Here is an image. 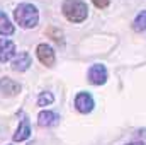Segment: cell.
Returning a JSON list of instances; mask_svg holds the SVG:
<instances>
[{"label":"cell","instance_id":"cell-7","mask_svg":"<svg viewBox=\"0 0 146 145\" xmlns=\"http://www.w3.org/2000/svg\"><path fill=\"white\" fill-rule=\"evenodd\" d=\"M33 65V58L27 51H21L14 56V60L10 62V67L14 72H26L29 70V67Z\"/></svg>","mask_w":146,"mask_h":145},{"label":"cell","instance_id":"cell-8","mask_svg":"<svg viewBox=\"0 0 146 145\" xmlns=\"http://www.w3.org/2000/svg\"><path fill=\"white\" fill-rule=\"evenodd\" d=\"M0 92L5 96H17L21 92V84L10 77H2L0 79Z\"/></svg>","mask_w":146,"mask_h":145},{"label":"cell","instance_id":"cell-1","mask_svg":"<svg viewBox=\"0 0 146 145\" xmlns=\"http://www.w3.org/2000/svg\"><path fill=\"white\" fill-rule=\"evenodd\" d=\"M14 19L22 29H33L39 22V10L33 3H19L14 10Z\"/></svg>","mask_w":146,"mask_h":145},{"label":"cell","instance_id":"cell-12","mask_svg":"<svg viewBox=\"0 0 146 145\" xmlns=\"http://www.w3.org/2000/svg\"><path fill=\"white\" fill-rule=\"evenodd\" d=\"M133 29L136 33H146V10H141L134 21H133Z\"/></svg>","mask_w":146,"mask_h":145},{"label":"cell","instance_id":"cell-16","mask_svg":"<svg viewBox=\"0 0 146 145\" xmlns=\"http://www.w3.org/2000/svg\"><path fill=\"white\" fill-rule=\"evenodd\" d=\"M126 145H143L141 142H131V144H126Z\"/></svg>","mask_w":146,"mask_h":145},{"label":"cell","instance_id":"cell-6","mask_svg":"<svg viewBox=\"0 0 146 145\" xmlns=\"http://www.w3.org/2000/svg\"><path fill=\"white\" fill-rule=\"evenodd\" d=\"M15 55H17V48H15L14 41H10L7 38H0V63L12 62Z\"/></svg>","mask_w":146,"mask_h":145},{"label":"cell","instance_id":"cell-10","mask_svg":"<svg viewBox=\"0 0 146 145\" xmlns=\"http://www.w3.org/2000/svg\"><path fill=\"white\" fill-rule=\"evenodd\" d=\"M29 137H31V125H29V119L24 118V119L19 123V128H17L15 133H14V140H15V142H24V140H27Z\"/></svg>","mask_w":146,"mask_h":145},{"label":"cell","instance_id":"cell-15","mask_svg":"<svg viewBox=\"0 0 146 145\" xmlns=\"http://www.w3.org/2000/svg\"><path fill=\"white\" fill-rule=\"evenodd\" d=\"M92 3L95 7H99V9H106V7H109L110 0H92Z\"/></svg>","mask_w":146,"mask_h":145},{"label":"cell","instance_id":"cell-4","mask_svg":"<svg viewBox=\"0 0 146 145\" xmlns=\"http://www.w3.org/2000/svg\"><path fill=\"white\" fill-rule=\"evenodd\" d=\"M95 108V101L88 92H78L75 96V109L82 114H88Z\"/></svg>","mask_w":146,"mask_h":145},{"label":"cell","instance_id":"cell-5","mask_svg":"<svg viewBox=\"0 0 146 145\" xmlns=\"http://www.w3.org/2000/svg\"><path fill=\"white\" fill-rule=\"evenodd\" d=\"M36 55H37V60H39L42 65H46V67H53L54 62H56V53H54V50H53L49 44H46V43L37 44Z\"/></svg>","mask_w":146,"mask_h":145},{"label":"cell","instance_id":"cell-13","mask_svg":"<svg viewBox=\"0 0 146 145\" xmlns=\"http://www.w3.org/2000/svg\"><path fill=\"white\" fill-rule=\"evenodd\" d=\"M53 103H54V96H53V92H49V91H44V92H41V94L37 96V106H41V108L49 106V104H53Z\"/></svg>","mask_w":146,"mask_h":145},{"label":"cell","instance_id":"cell-11","mask_svg":"<svg viewBox=\"0 0 146 145\" xmlns=\"http://www.w3.org/2000/svg\"><path fill=\"white\" fill-rule=\"evenodd\" d=\"M14 31H15V28H14L12 21L9 19V15L5 12L0 10V36H12Z\"/></svg>","mask_w":146,"mask_h":145},{"label":"cell","instance_id":"cell-14","mask_svg":"<svg viewBox=\"0 0 146 145\" xmlns=\"http://www.w3.org/2000/svg\"><path fill=\"white\" fill-rule=\"evenodd\" d=\"M46 33H48V36L51 38L54 43H58V44H63V43H65V39H63V33L60 31V28H54V26H53V28H49Z\"/></svg>","mask_w":146,"mask_h":145},{"label":"cell","instance_id":"cell-9","mask_svg":"<svg viewBox=\"0 0 146 145\" xmlns=\"http://www.w3.org/2000/svg\"><path fill=\"white\" fill-rule=\"evenodd\" d=\"M60 116L54 113V111H49V109H42L39 114H37V125L42 126V128H49V126H54L58 123Z\"/></svg>","mask_w":146,"mask_h":145},{"label":"cell","instance_id":"cell-3","mask_svg":"<svg viewBox=\"0 0 146 145\" xmlns=\"http://www.w3.org/2000/svg\"><path fill=\"white\" fill-rule=\"evenodd\" d=\"M87 77H88V82H90V84H94V85H104V84L107 82V68H106V65H102V63H94V65L88 68Z\"/></svg>","mask_w":146,"mask_h":145},{"label":"cell","instance_id":"cell-2","mask_svg":"<svg viewBox=\"0 0 146 145\" xmlns=\"http://www.w3.org/2000/svg\"><path fill=\"white\" fill-rule=\"evenodd\" d=\"M61 12L70 22L75 24H80L88 17V7L83 0H65L61 3Z\"/></svg>","mask_w":146,"mask_h":145}]
</instances>
